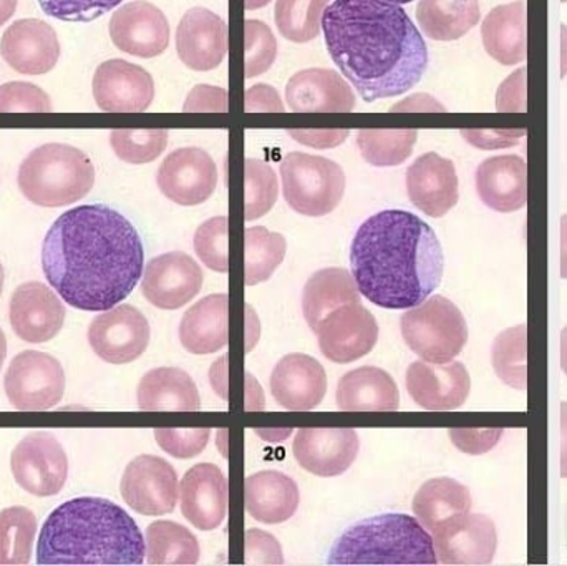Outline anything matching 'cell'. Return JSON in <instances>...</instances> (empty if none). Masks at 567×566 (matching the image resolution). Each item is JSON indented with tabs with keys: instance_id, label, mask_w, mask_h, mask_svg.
Instances as JSON below:
<instances>
[{
	"instance_id": "4",
	"label": "cell",
	"mask_w": 567,
	"mask_h": 566,
	"mask_svg": "<svg viewBox=\"0 0 567 566\" xmlns=\"http://www.w3.org/2000/svg\"><path fill=\"white\" fill-rule=\"evenodd\" d=\"M146 542L136 522L106 498L65 502L43 524L39 565H142Z\"/></svg>"
},
{
	"instance_id": "2",
	"label": "cell",
	"mask_w": 567,
	"mask_h": 566,
	"mask_svg": "<svg viewBox=\"0 0 567 566\" xmlns=\"http://www.w3.org/2000/svg\"><path fill=\"white\" fill-rule=\"evenodd\" d=\"M327 50L363 102L412 90L429 66V49L409 13L383 0H336L322 17Z\"/></svg>"
},
{
	"instance_id": "35",
	"label": "cell",
	"mask_w": 567,
	"mask_h": 566,
	"mask_svg": "<svg viewBox=\"0 0 567 566\" xmlns=\"http://www.w3.org/2000/svg\"><path fill=\"white\" fill-rule=\"evenodd\" d=\"M472 494L455 478H432L413 497V514L429 532H435L450 518L472 511Z\"/></svg>"
},
{
	"instance_id": "21",
	"label": "cell",
	"mask_w": 567,
	"mask_h": 566,
	"mask_svg": "<svg viewBox=\"0 0 567 566\" xmlns=\"http://www.w3.org/2000/svg\"><path fill=\"white\" fill-rule=\"evenodd\" d=\"M359 435L353 429H299L292 452L297 464L317 477L346 474L359 455Z\"/></svg>"
},
{
	"instance_id": "55",
	"label": "cell",
	"mask_w": 567,
	"mask_h": 566,
	"mask_svg": "<svg viewBox=\"0 0 567 566\" xmlns=\"http://www.w3.org/2000/svg\"><path fill=\"white\" fill-rule=\"evenodd\" d=\"M561 278L567 279V215L561 218Z\"/></svg>"
},
{
	"instance_id": "48",
	"label": "cell",
	"mask_w": 567,
	"mask_h": 566,
	"mask_svg": "<svg viewBox=\"0 0 567 566\" xmlns=\"http://www.w3.org/2000/svg\"><path fill=\"white\" fill-rule=\"evenodd\" d=\"M52 110L49 95L33 83L9 82L0 85V113H47Z\"/></svg>"
},
{
	"instance_id": "51",
	"label": "cell",
	"mask_w": 567,
	"mask_h": 566,
	"mask_svg": "<svg viewBox=\"0 0 567 566\" xmlns=\"http://www.w3.org/2000/svg\"><path fill=\"white\" fill-rule=\"evenodd\" d=\"M502 429L495 431H470V429H453L450 431L453 444L466 454H485L492 451L499 439H502Z\"/></svg>"
},
{
	"instance_id": "29",
	"label": "cell",
	"mask_w": 567,
	"mask_h": 566,
	"mask_svg": "<svg viewBox=\"0 0 567 566\" xmlns=\"http://www.w3.org/2000/svg\"><path fill=\"white\" fill-rule=\"evenodd\" d=\"M528 7L525 0L498 6L485 17L483 45L502 65H518L528 56Z\"/></svg>"
},
{
	"instance_id": "15",
	"label": "cell",
	"mask_w": 567,
	"mask_h": 566,
	"mask_svg": "<svg viewBox=\"0 0 567 566\" xmlns=\"http://www.w3.org/2000/svg\"><path fill=\"white\" fill-rule=\"evenodd\" d=\"M202 266L183 251L156 256L143 271L142 292L155 308L175 311L202 291Z\"/></svg>"
},
{
	"instance_id": "43",
	"label": "cell",
	"mask_w": 567,
	"mask_h": 566,
	"mask_svg": "<svg viewBox=\"0 0 567 566\" xmlns=\"http://www.w3.org/2000/svg\"><path fill=\"white\" fill-rule=\"evenodd\" d=\"M168 130H113L110 145L123 162L130 165H145L155 162L168 145Z\"/></svg>"
},
{
	"instance_id": "40",
	"label": "cell",
	"mask_w": 567,
	"mask_h": 566,
	"mask_svg": "<svg viewBox=\"0 0 567 566\" xmlns=\"http://www.w3.org/2000/svg\"><path fill=\"white\" fill-rule=\"evenodd\" d=\"M37 518L25 507L0 512V565H27L32 558Z\"/></svg>"
},
{
	"instance_id": "12",
	"label": "cell",
	"mask_w": 567,
	"mask_h": 566,
	"mask_svg": "<svg viewBox=\"0 0 567 566\" xmlns=\"http://www.w3.org/2000/svg\"><path fill=\"white\" fill-rule=\"evenodd\" d=\"M178 474L165 459L140 455L123 472V501L136 514L162 517L173 514L178 504Z\"/></svg>"
},
{
	"instance_id": "17",
	"label": "cell",
	"mask_w": 567,
	"mask_h": 566,
	"mask_svg": "<svg viewBox=\"0 0 567 566\" xmlns=\"http://www.w3.org/2000/svg\"><path fill=\"white\" fill-rule=\"evenodd\" d=\"M92 86L93 99L103 112H145L155 100L153 76L143 66L122 59L100 63Z\"/></svg>"
},
{
	"instance_id": "7",
	"label": "cell",
	"mask_w": 567,
	"mask_h": 566,
	"mask_svg": "<svg viewBox=\"0 0 567 566\" xmlns=\"http://www.w3.org/2000/svg\"><path fill=\"white\" fill-rule=\"evenodd\" d=\"M403 341L416 356L433 364L453 361L468 341L465 316L445 296H432L410 308L400 319Z\"/></svg>"
},
{
	"instance_id": "22",
	"label": "cell",
	"mask_w": 567,
	"mask_h": 566,
	"mask_svg": "<svg viewBox=\"0 0 567 566\" xmlns=\"http://www.w3.org/2000/svg\"><path fill=\"white\" fill-rule=\"evenodd\" d=\"M176 52L188 69L212 72L228 52V25L205 7H193L176 29Z\"/></svg>"
},
{
	"instance_id": "37",
	"label": "cell",
	"mask_w": 567,
	"mask_h": 566,
	"mask_svg": "<svg viewBox=\"0 0 567 566\" xmlns=\"http://www.w3.org/2000/svg\"><path fill=\"white\" fill-rule=\"evenodd\" d=\"M145 542L150 565H195L202 554L198 538L176 522L150 525Z\"/></svg>"
},
{
	"instance_id": "41",
	"label": "cell",
	"mask_w": 567,
	"mask_h": 566,
	"mask_svg": "<svg viewBox=\"0 0 567 566\" xmlns=\"http://www.w3.org/2000/svg\"><path fill=\"white\" fill-rule=\"evenodd\" d=\"M330 0H278L276 25L284 39L307 43L316 39L322 29V17Z\"/></svg>"
},
{
	"instance_id": "19",
	"label": "cell",
	"mask_w": 567,
	"mask_h": 566,
	"mask_svg": "<svg viewBox=\"0 0 567 566\" xmlns=\"http://www.w3.org/2000/svg\"><path fill=\"white\" fill-rule=\"evenodd\" d=\"M405 384L413 402L433 412L456 411L472 391V379L463 362H413L406 371Z\"/></svg>"
},
{
	"instance_id": "13",
	"label": "cell",
	"mask_w": 567,
	"mask_h": 566,
	"mask_svg": "<svg viewBox=\"0 0 567 566\" xmlns=\"http://www.w3.org/2000/svg\"><path fill=\"white\" fill-rule=\"evenodd\" d=\"M319 349L329 361L350 364L370 354L379 341V325L359 301L339 306L316 329Z\"/></svg>"
},
{
	"instance_id": "59",
	"label": "cell",
	"mask_w": 567,
	"mask_h": 566,
	"mask_svg": "<svg viewBox=\"0 0 567 566\" xmlns=\"http://www.w3.org/2000/svg\"><path fill=\"white\" fill-rule=\"evenodd\" d=\"M271 0H246V9L248 10H258L262 9V7L268 6Z\"/></svg>"
},
{
	"instance_id": "9",
	"label": "cell",
	"mask_w": 567,
	"mask_h": 566,
	"mask_svg": "<svg viewBox=\"0 0 567 566\" xmlns=\"http://www.w3.org/2000/svg\"><path fill=\"white\" fill-rule=\"evenodd\" d=\"M65 371L53 356L39 351L20 352L12 359L6 378L7 399L19 411H49L65 394Z\"/></svg>"
},
{
	"instance_id": "5",
	"label": "cell",
	"mask_w": 567,
	"mask_h": 566,
	"mask_svg": "<svg viewBox=\"0 0 567 566\" xmlns=\"http://www.w3.org/2000/svg\"><path fill=\"white\" fill-rule=\"evenodd\" d=\"M329 565H436L435 545L416 518L385 514L359 522L330 550Z\"/></svg>"
},
{
	"instance_id": "27",
	"label": "cell",
	"mask_w": 567,
	"mask_h": 566,
	"mask_svg": "<svg viewBox=\"0 0 567 566\" xmlns=\"http://www.w3.org/2000/svg\"><path fill=\"white\" fill-rule=\"evenodd\" d=\"M286 102L297 113H347L355 109L349 83L329 69H306L290 76Z\"/></svg>"
},
{
	"instance_id": "42",
	"label": "cell",
	"mask_w": 567,
	"mask_h": 566,
	"mask_svg": "<svg viewBox=\"0 0 567 566\" xmlns=\"http://www.w3.org/2000/svg\"><path fill=\"white\" fill-rule=\"evenodd\" d=\"M528 329L526 326L508 329L496 338L492 349L493 368L509 388L526 389L528 385Z\"/></svg>"
},
{
	"instance_id": "60",
	"label": "cell",
	"mask_w": 567,
	"mask_h": 566,
	"mask_svg": "<svg viewBox=\"0 0 567 566\" xmlns=\"http://www.w3.org/2000/svg\"><path fill=\"white\" fill-rule=\"evenodd\" d=\"M3 281H6V272H3V266L0 263V295H2Z\"/></svg>"
},
{
	"instance_id": "10",
	"label": "cell",
	"mask_w": 567,
	"mask_h": 566,
	"mask_svg": "<svg viewBox=\"0 0 567 566\" xmlns=\"http://www.w3.org/2000/svg\"><path fill=\"white\" fill-rule=\"evenodd\" d=\"M10 469L17 484L35 497L60 494L69 478V459L49 432L25 435L10 455Z\"/></svg>"
},
{
	"instance_id": "62",
	"label": "cell",
	"mask_w": 567,
	"mask_h": 566,
	"mask_svg": "<svg viewBox=\"0 0 567 566\" xmlns=\"http://www.w3.org/2000/svg\"><path fill=\"white\" fill-rule=\"evenodd\" d=\"M563 2H567V0H563Z\"/></svg>"
},
{
	"instance_id": "34",
	"label": "cell",
	"mask_w": 567,
	"mask_h": 566,
	"mask_svg": "<svg viewBox=\"0 0 567 566\" xmlns=\"http://www.w3.org/2000/svg\"><path fill=\"white\" fill-rule=\"evenodd\" d=\"M360 301L353 275L343 268H326L310 276L302 292V311L309 328L316 332L329 312L347 302Z\"/></svg>"
},
{
	"instance_id": "23",
	"label": "cell",
	"mask_w": 567,
	"mask_h": 566,
	"mask_svg": "<svg viewBox=\"0 0 567 566\" xmlns=\"http://www.w3.org/2000/svg\"><path fill=\"white\" fill-rule=\"evenodd\" d=\"M0 55L16 72L43 75L55 69L59 62V37L43 20H17L3 32Z\"/></svg>"
},
{
	"instance_id": "24",
	"label": "cell",
	"mask_w": 567,
	"mask_h": 566,
	"mask_svg": "<svg viewBox=\"0 0 567 566\" xmlns=\"http://www.w3.org/2000/svg\"><path fill=\"white\" fill-rule=\"evenodd\" d=\"M410 202L432 218H442L460 199V183L452 159L430 152L406 169Z\"/></svg>"
},
{
	"instance_id": "30",
	"label": "cell",
	"mask_w": 567,
	"mask_h": 566,
	"mask_svg": "<svg viewBox=\"0 0 567 566\" xmlns=\"http://www.w3.org/2000/svg\"><path fill=\"white\" fill-rule=\"evenodd\" d=\"M336 402L346 412H392L400 405L399 388L389 372L365 366L340 379Z\"/></svg>"
},
{
	"instance_id": "33",
	"label": "cell",
	"mask_w": 567,
	"mask_h": 566,
	"mask_svg": "<svg viewBox=\"0 0 567 566\" xmlns=\"http://www.w3.org/2000/svg\"><path fill=\"white\" fill-rule=\"evenodd\" d=\"M136 401L142 411L192 412L202 408L198 388L188 372L158 368L146 372L138 384Z\"/></svg>"
},
{
	"instance_id": "46",
	"label": "cell",
	"mask_w": 567,
	"mask_h": 566,
	"mask_svg": "<svg viewBox=\"0 0 567 566\" xmlns=\"http://www.w3.org/2000/svg\"><path fill=\"white\" fill-rule=\"evenodd\" d=\"M195 251L213 271L228 272V218L226 216L208 219L196 229Z\"/></svg>"
},
{
	"instance_id": "31",
	"label": "cell",
	"mask_w": 567,
	"mask_h": 566,
	"mask_svg": "<svg viewBox=\"0 0 567 566\" xmlns=\"http://www.w3.org/2000/svg\"><path fill=\"white\" fill-rule=\"evenodd\" d=\"M245 494L246 511L261 524H284L300 504L296 482L278 471H262L246 478Z\"/></svg>"
},
{
	"instance_id": "39",
	"label": "cell",
	"mask_w": 567,
	"mask_h": 566,
	"mask_svg": "<svg viewBox=\"0 0 567 566\" xmlns=\"http://www.w3.org/2000/svg\"><path fill=\"white\" fill-rule=\"evenodd\" d=\"M416 138V130L363 128L357 132V146L370 165L396 166L412 155Z\"/></svg>"
},
{
	"instance_id": "28",
	"label": "cell",
	"mask_w": 567,
	"mask_h": 566,
	"mask_svg": "<svg viewBox=\"0 0 567 566\" xmlns=\"http://www.w3.org/2000/svg\"><path fill=\"white\" fill-rule=\"evenodd\" d=\"M476 192L488 208L513 213L528 202V166L518 155L493 156L476 169Z\"/></svg>"
},
{
	"instance_id": "14",
	"label": "cell",
	"mask_w": 567,
	"mask_h": 566,
	"mask_svg": "<svg viewBox=\"0 0 567 566\" xmlns=\"http://www.w3.org/2000/svg\"><path fill=\"white\" fill-rule=\"evenodd\" d=\"M159 192L176 205L198 206L208 202L218 186V168L208 152L196 146L175 150L159 165Z\"/></svg>"
},
{
	"instance_id": "16",
	"label": "cell",
	"mask_w": 567,
	"mask_h": 566,
	"mask_svg": "<svg viewBox=\"0 0 567 566\" xmlns=\"http://www.w3.org/2000/svg\"><path fill=\"white\" fill-rule=\"evenodd\" d=\"M436 558L443 565H489L498 547L493 521L485 515L463 514L433 532Z\"/></svg>"
},
{
	"instance_id": "45",
	"label": "cell",
	"mask_w": 567,
	"mask_h": 566,
	"mask_svg": "<svg viewBox=\"0 0 567 566\" xmlns=\"http://www.w3.org/2000/svg\"><path fill=\"white\" fill-rule=\"evenodd\" d=\"M246 76L255 79L271 69L278 56V40L272 30L261 20L245 22Z\"/></svg>"
},
{
	"instance_id": "58",
	"label": "cell",
	"mask_w": 567,
	"mask_h": 566,
	"mask_svg": "<svg viewBox=\"0 0 567 566\" xmlns=\"http://www.w3.org/2000/svg\"><path fill=\"white\" fill-rule=\"evenodd\" d=\"M7 356V339L6 335H3L2 329H0V369H2L3 361H6Z\"/></svg>"
},
{
	"instance_id": "52",
	"label": "cell",
	"mask_w": 567,
	"mask_h": 566,
	"mask_svg": "<svg viewBox=\"0 0 567 566\" xmlns=\"http://www.w3.org/2000/svg\"><path fill=\"white\" fill-rule=\"evenodd\" d=\"M248 112H284L278 90L269 85H255L246 92Z\"/></svg>"
},
{
	"instance_id": "3",
	"label": "cell",
	"mask_w": 567,
	"mask_h": 566,
	"mask_svg": "<svg viewBox=\"0 0 567 566\" xmlns=\"http://www.w3.org/2000/svg\"><path fill=\"white\" fill-rule=\"evenodd\" d=\"M350 265L363 298L380 308L410 309L439 288L445 256L429 223L403 209H385L360 226Z\"/></svg>"
},
{
	"instance_id": "61",
	"label": "cell",
	"mask_w": 567,
	"mask_h": 566,
	"mask_svg": "<svg viewBox=\"0 0 567 566\" xmlns=\"http://www.w3.org/2000/svg\"><path fill=\"white\" fill-rule=\"evenodd\" d=\"M383 2L396 3V6H400V3H410L413 2V0H383Z\"/></svg>"
},
{
	"instance_id": "32",
	"label": "cell",
	"mask_w": 567,
	"mask_h": 566,
	"mask_svg": "<svg viewBox=\"0 0 567 566\" xmlns=\"http://www.w3.org/2000/svg\"><path fill=\"white\" fill-rule=\"evenodd\" d=\"M228 295H212L183 316L179 341L195 356L215 354L228 344Z\"/></svg>"
},
{
	"instance_id": "20",
	"label": "cell",
	"mask_w": 567,
	"mask_h": 566,
	"mask_svg": "<svg viewBox=\"0 0 567 566\" xmlns=\"http://www.w3.org/2000/svg\"><path fill=\"white\" fill-rule=\"evenodd\" d=\"M65 316L59 296L39 281L20 285L10 298V326L22 341L32 344L52 341L62 331Z\"/></svg>"
},
{
	"instance_id": "54",
	"label": "cell",
	"mask_w": 567,
	"mask_h": 566,
	"mask_svg": "<svg viewBox=\"0 0 567 566\" xmlns=\"http://www.w3.org/2000/svg\"><path fill=\"white\" fill-rule=\"evenodd\" d=\"M561 477L567 478V402L561 404Z\"/></svg>"
},
{
	"instance_id": "26",
	"label": "cell",
	"mask_w": 567,
	"mask_h": 566,
	"mask_svg": "<svg viewBox=\"0 0 567 566\" xmlns=\"http://www.w3.org/2000/svg\"><path fill=\"white\" fill-rule=\"evenodd\" d=\"M271 394L287 411H312L327 394L326 369L310 356H286L272 371Z\"/></svg>"
},
{
	"instance_id": "49",
	"label": "cell",
	"mask_w": 567,
	"mask_h": 566,
	"mask_svg": "<svg viewBox=\"0 0 567 566\" xmlns=\"http://www.w3.org/2000/svg\"><path fill=\"white\" fill-rule=\"evenodd\" d=\"M209 429H156L155 439L166 454L176 459H192L208 445Z\"/></svg>"
},
{
	"instance_id": "44",
	"label": "cell",
	"mask_w": 567,
	"mask_h": 566,
	"mask_svg": "<svg viewBox=\"0 0 567 566\" xmlns=\"http://www.w3.org/2000/svg\"><path fill=\"white\" fill-rule=\"evenodd\" d=\"M279 183L275 169L262 159L249 158L245 163L246 219L255 222L275 208Z\"/></svg>"
},
{
	"instance_id": "18",
	"label": "cell",
	"mask_w": 567,
	"mask_h": 566,
	"mask_svg": "<svg viewBox=\"0 0 567 566\" xmlns=\"http://www.w3.org/2000/svg\"><path fill=\"white\" fill-rule=\"evenodd\" d=\"M169 22L162 9L146 0L125 3L110 20L116 49L140 59L162 55L169 45Z\"/></svg>"
},
{
	"instance_id": "25",
	"label": "cell",
	"mask_w": 567,
	"mask_h": 566,
	"mask_svg": "<svg viewBox=\"0 0 567 566\" xmlns=\"http://www.w3.org/2000/svg\"><path fill=\"white\" fill-rule=\"evenodd\" d=\"M182 514L202 532L216 531L228 514V478L215 464L189 469L179 485Z\"/></svg>"
},
{
	"instance_id": "57",
	"label": "cell",
	"mask_w": 567,
	"mask_h": 566,
	"mask_svg": "<svg viewBox=\"0 0 567 566\" xmlns=\"http://www.w3.org/2000/svg\"><path fill=\"white\" fill-rule=\"evenodd\" d=\"M561 369L567 375V326L561 331Z\"/></svg>"
},
{
	"instance_id": "36",
	"label": "cell",
	"mask_w": 567,
	"mask_h": 566,
	"mask_svg": "<svg viewBox=\"0 0 567 566\" xmlns=\"http://www.w3.org/2000/svg\"><path fill=\"white\" fill-rule=\"evenodd\" d=\"M480 17L478 0H422L416 7L420 29L440 42L462 39L480 22Z\"/></svg>"
},
{
	"instance_id": "50",
	"label": "cell",
	"mask_w": 567,
	"mask_h": 566,
	"mask_svg": "<svg viewBox=\"0 0 567 566\" xmlns=\"http://www.w3.org/2000/svg\"><path fill=\"white\" fill-rule=\"evenodd\" d=\"M246 562L258 565L284 564L281 545L268 532L248 531Z\"/></svg>"
},
{
	"instance_id": "47",
	"label": "cell",
	"mask_w": 567,
	"mask_h": 566,
	"mask_svg": "<svg viewBox=\"0 0 567 566\" xmlns=\"http://www.w3.org/2000/svg\"><path fill=\"white\" fill-rule=\"evenodd\" d=\"M125 0H39L47 16L63 22H92Z\"/></svg>"
},
{
	"instance_id": "1",
	"label": "cell",
	"mask_w": 567,
	"mask_h": 566,
	"mask_svg": "<svg viewBox=\"0 0 567 566\" xmlns=\"http://www.w3.org/2000/svg\"><path fill=\"white\" fill-rule=\"evenodd\" d=\"M140 233L106 205L69 209L50 226L42 269L56 295L80 311L103 312L125 301L143 276Z\"/></svg>"
},
{
	"instance_id": "56",
	"label": "cell",
	"mask_w": 567,
	"mask_h": 566,
	"mask_svg": "<svg viewBox=\"0 0 567 566\" xmlns=\"http://www.w3.org/2000/svg\"><path fill=\"white\" fill-rule=\"evenodd\" d=\"M19 0H0V27L16 13Z\"/></svg>"
},
{
	"instance_id": "8",
	"label": "cell",
	"mask_w": 567,
	"mask_h": 566,
	"mask_svg": "<svg viewBox=\"0 0 567 566\" xmlns=\"http://www.w3.org/2000/svg\"><path fill=\"white\" fill-rule=\"evenodd\" d=\"M284 198L299 215L319 218L342 202L346 173L339 163L323 156L292 152L281 162Z\"/></svg>"
},
{
	"instance_id": "53",
	"label": "cell",
	"mask_w": 567,
	"mask_h": 566,
	"mask_svg": "<svg viewBox=\"0 0 567 566\" xmlns=\"http://www.w3.org/2000/svg\"><path fill=\"white\" fill-rule=\"evenodd\" d=\"M289 133L292 138L299 140L300 143L323 150L342 143L349 135V130H329V132H322V130H290Z\"/></svg>"
},
{
	"instance_id": "6",
	"label": "cell",
	"mask_w": 567,
	"mask_h": 566,
	"mask_svg": "<svg viewBox=\"0 0 567 566\" xmlns=\"http://www.w3.org/2000/svg\"><path fill=\"white\" fill-rule=\"evenodd\" d=\"M20 192L33 205L62 208L85 198L95 185V166L82 150L47 143L20 163Z\"/></svg>"
},
{
	"instance_id": "38",
	"label": "cell",
	"mask_w": 567,
	"mask_h": 566,
	"mask_svg": "<svg viewBox=\"0 0 567 566\" xmlns=\"http://www.w3.org/2000/svg\"><path fill=\"white\" fill-rule=\"evenodd\" d=\"M246 285L268 281L286 258V238L265 226L246 229Z\"/></svg>"
},
{
	"instance_id": "11",
	"label": "cell",
	"mask_w": 567,
	"mask_h": 566,
	"mask_svg": "<svg viewBox=\"0 0 567 566\" xmlns=\"http://www.w3.org/2000/svg\"><path fill=\"white\" fill-rule=\"evenodd\" d=\"M93 352L109 364H130L145 354L152 329L135 306L120 305L96 316L86 332Z\"/></svg>"
}]
</instances>
